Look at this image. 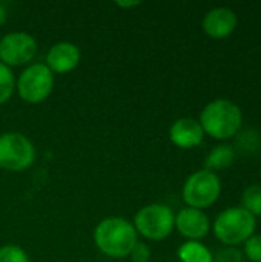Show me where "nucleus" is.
<instances>
[{"label":"nucleus","instance_id":"f257e3e1","mask_svg":"<svg viewBox=\"0 0 261 262\" xmlns=\"http://www.w3.org/2000/svg\"><path fill=\"white\" fill-rule=\"evenodd\" d=\"M198 123L205 135H209L218 141H225L235 138L242 130L243 112L237 103L228 98H215L203 107Z\"/></svg>","mask_w":261,"mask_h":262},{"label":"nucleus","instance_id":"f03ea898","mask_svg":"<svg viewBox=\"0 0 261 262\" xmlns=\"http://www.w3.org/2000/svg\"><path fill=\"white\" fill-rule=\"evenodd\" d=\"M137 241L138 235L134 224L122 216H108L102 220L94 230V243L97 249L114 259L129 256Z\"/></svg>","mask_w":261,"mask_h":262},{"label":"nucleus","instance_id":"7ed1b4c3","mask_svg":"<svg viewBox=\"0 0 261 262\" xmlns=\"http://www.w3.org/2000/svg\"><path fill=\"white\" fill-rule=\"evenodd\" d=\"M257 218L242 206L228 207L220 212L212 224L214 236L226 247H238L255 233Z\"/></svg>","mask_w":261,"mask_h":262},{"label":"nucleus","instance_id":"20e7f679","mask_svg":"<svg viewBox=\"0 0 261 262\" xmlns=\"http://www.w3.org/2000/svg\"><path fill=\"white\" fill-rule=\"evenodd\" d=\"M222 195V180L217 173L202 169L191 173L182 189V198L186 207L208 209L214 206Z\"/></svg>","mask_w":261,"mask_h":262},{"label":"nucleus","instance_id":"39448f33","mask_svg":"<svg viewBox=\"0 0 261 262\" xmlns=\"http://www.w3.org/2000/svg\"><path fill=\"white\" fill-rule=\"evenodd\" d=\"M134 227L137 235L149 241H163L174 232L175 215L166 204L154 203L142 207L134 215Z\"/></svg>","mask_w":261,"mask_h":262},{"label":"nucleus","instance_id":"423d86ee","mask_svg":"<svg viewBox=\"0 0 261 262\" xmlns=\"http://www.w3.org/2000/svg\"><path fill=\"white\" fill-rule=\"evenodd\" d=\"M54 89V74L45 63L28 64L15 80V91L18 97L29 104L45 101Z\"/></svg>","mask_w":261,"mask_h":262},{"label":"nucleus","instance_id":"0eeeda50","mask_svg":"<svg viewBox=\"0 0 261 262\" xmlns=\"http://www.w3.org/2000/svg\"><path fill=\"white\" fill-rule=\"evenodd\" d=\"M35 147L31 140L20 132H5L0 135V169L22 172L32 166Z\"/></svg>","mask_w":261,"mask_h":262},{"label":"nucleus","instance_id":"6e6552de","mask_svg":"<svg viewBox=\"0 0 261 262\" xmlns=\"http://www.w3.org/2000/svg\"><path fill=\"white\" fill-rule=\"evenodd\" d=\"M37 55L35 38L23 31L8 32L0 40V61L8 68L29 64Z\"/></svg>","mask_w":261,"mask_h":262},{"label":"nucleus","instance_id":"1a4fd4ad","mask_svg":"<svg viewBox=\"0 0 261 262\" xmlns=\"http://www.w3.org/2000/svg\"><path fill=\"white\" fill-rule=\"evenodd\" d=\"M174 227L188 241H202L211 232V221L205 210L183 207L175 215Z\"/></svg>","mask_w":261,"mask_h":262},{"label":"nucleus","instance_id":"9d476101","mask_svg":"<svg viewBox=\"0 0 261 262\" xmlns=\"http://www.w3.org/2000/svg\"><path fill=\"white\" fill-rule=\"evenodd\" d=\"M238 17L232 8L228 6H215L209 9L202 21V28L205 34L212 40H225L228 38L237 28Z\"/></svg>","mask_w":261,"mask_h":262},{"label":"nucleus","instance_id":"9b49d317","mask_svg":"<svg viewBox=\"0 0 261 262\" xmlns=\"http://www.w3.org/2000/svg\"><path fill=\"white\" fill-rule=\"evenodd\" d=\"M82 54L77 45L71 41H58L46 52L45 64L52 74H68L80 63Z\"/></svg>","mask_w":261,"mask_h":262},{"label":"nucleus","instance_id":"f8f14e48","mask_svg":"<svg viewBox=\"0 0 261 262\" xmlns=\"http://www.w3.org/2000/svg\"><path fill=\"white\" fill-rule=\"evenodd\" d=\"M169 140L180 149H195L203 143L205 132L198 120L191 117H183L171 124Z\"/></svg>","mask_w":261,"mask_h":262},{"label":"nucleus","instance_id":"ddd939ff","mask_svg":"<svg viewBox=\"0 0 261 262\" xmlns=\"http://www.w3.org/2000/svg\"><path fill=\"white\" fill-rule=\"evenodd\" d=\"M235 158H237V150L234 146H231L228 143L217 144L208 154V157L205 160V169L211 170L214 173L218 170H225L235 163Z\"/></svg>","mask_w":261,"mask_h":262},{"label":"nucleus","instance_id":"4468645a","mask_svg":"<svg viewBox=\"0 0 261 262\" xmlns=\"http://www.w3.org/2000/svg\"><path fill=\"white\" fill-rule=\"evenodd\" d=\"M177 256L182 262H214L212 252L202 241H186L180 246Z\"/></svg>","mask_w":261,"mask_h":262},{"label":"nucleus","instance_id":"2eb2a0df","mask_svg":"<svg viewBox=\"0 0 261 262\" xmlns=\"http://www.w3.org/2000/svg\"><path fill=\"white\" fill-rule=\"evenodd\" d=\"M242 207L252 216H261V184H251L242 193Z\"/></svg>","mask_w":261,"mask_h":262},{"label":"nucleus","instance_id":"dca6fc26","mask_svg":"<svg viewBox=\"0 0 261 262\" xmlns=\"http://www.w3.org/2000/svg\"><path fill=\"white\" fill-rule=\"evenodd\" d=\"M235 147L243 154H255L261 147V134L255 129L240 130L235 137Z\"/></svg>","mask_w":261,"mask_h":262},{"label":"nucleus","instance_id":"f3484780","mask_svg":"<svg viewBox=\"0 0 261 262\" xmlns=\"http://www.w3.org/2000/svg\"><path fill=\"white\" fill-rule=\"evenodd\" d=\"M15 92V77L6 64L0 61V104L11 100Z\"/></svg>","mask_w":261,"mask_h":262},{"label":"nucleus","instance_id":"a211bd4d","mask_svg":"<svg viewBox=\"0 0 261 262\" xmlns=\"http://www.w3.org/2000/svg\"><path fill=\"white\" fill-rule=\"evenodd\" d=\"M243 256L249 262H261V233H254L243 244Z\"/></svg>","mask_w":261,"mask_h":262},{"label":"nucleus","instance_id":"6ab92c4d","mask_svg":"<svg viewBox=\"0 0 261 262\" xmlns=\"http://www.w3.org/2000/svg\"><path fill=\"white\" fill-rule=\"evenodd\" d=\"M0 262H29V256L22 247L6 244L0 247Z\"/></svg>","mask_w":261,"mask_h":262},{"label":"nucleus","instance_id":"aec40b11","mask_svg":"<svg viewBox=\"0 0 261 262\" xmlns=\"http://www.w3.org/2000/svg\"><path fill=\"white\" fill-rule=\"evenodd\" d=\"M243 252L238 247H225L214 255V262H245Z\"/></svg>","mask_w":261,"mask_h":262},{"label":"nucleus","instance_id":"412c9836","mask_svg":"<svg viewBox=\"0 0 261 262\" xmlns=\"http://www.w3.org/2000/svg\"><path fill=\"white\" fill-rule=\"evenodd\" d=\"M132 262H149L151 259V249L146 243L137 241V244L132 247L131 253H129Z\"/></svg>","mask_w":261,"mask_h":262},{"label":"nucleus","instance_id":"4be33fe9","mask_svg":"<svg viewBox=\"0 0 261 262\" xmlns=\"http://www.w3.org/2000/svg\"><path fill=\"white\" fill-rule=\"evenodd\" d=\"M115 5H117L118 8L128 9V8H134V6H138V5H140V2H137V0H134V2H117Z\"/></svg>","mask_w":261,"mask_h":262},{"label":"nucleus","instance_id":"5701e85b","mask_svg":"<svg viewBox=\"0 0 261 262\" xmlns=\"http://www.w3.org/2000/svg\"><path fill=\"white\" fill-rule=\"evenodd\" d=\"M6 17H8V12H6V8L0 3V26L5 25L6 21Z\"/></svg>","mask_w":261,"mask_h":262},{"label":"nucleus","instance_id":"b1692460","mask_svg":"<svg viewBox=\"0 0 261 262\" xmlns=\"http://www.w3.org/2000/svg\"><path fill=\"white\" fill-rule=\"evenodd\" d=\"M260 180H261V167H260Z\"/></svg>","mask_w":261,"mask_h":262},{"label":"nucleus","instance_id":"393cba45","mask_svg":"<svg viewBox=\"0 0 261 262\" xmlns=\"http://www.w3.org/2000/svg\"><path fill=\"white\" fill-rule=\"evenodd\" d=\"M0 170H2V169H0Z\"/></svg>","mask_w":261,"mask_h":262}]
</instances>
